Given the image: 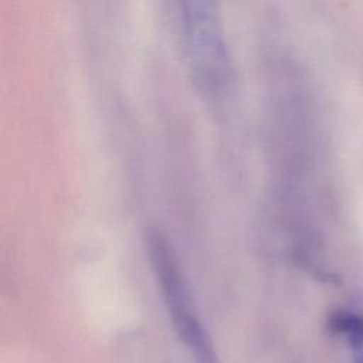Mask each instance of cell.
I'll list each match as a JSON object with an SVG mask.
<instances>
[{
  "mask_svg": "<svg viewBox=\"0 0 363 363\" xmlns=\"http://www.w3.org/2000/svg\"><path fill=\"white\" fill-rule=\"evenodd\" d=\"M333 332L343 335L352 349L353 362L363 363V316L359 313L340 311L330 319Z\"/></svg>",
  "mask_w": 363,
  "mask_h": 363,
  "instance_id": "7a4b0ae2",
  "label": "cell"
},
{
  "mask_svg": "<svg viewBox=\"0 0 363 363\" xmlns=\"http://www.w3.org/2000/svg\"><path fill=\"white\" fill-rule=\"evenodd\" d=\"M180 23L194 78L204 89H220L228 78L230 62L223 28L210 1H183Z\"/></svg>",
  "mask_w": 363,
  "mask_h": 363,
  "instance_id": "6da1fadb",
  "label": "cell"
}]
</instances>
